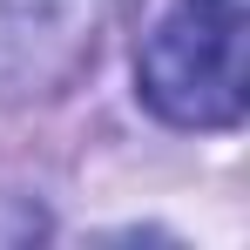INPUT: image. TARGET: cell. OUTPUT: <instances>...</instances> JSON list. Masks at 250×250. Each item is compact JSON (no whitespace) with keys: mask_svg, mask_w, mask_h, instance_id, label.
Instances as JSON below:
<instances>
[{"mask_svg":"<svg viewBox=\"0 0 250 250\" xmlns=\"http://www.w3.org/2000/svg\"><path fill=\"white\" fill-rule=\"evenodd\" d=\"M142 102L176 128H230L244 115V0H176L135 54Z\"/></svg>","mask_w":250,"mask_h":250,"instance_id":"cell-1","label":"cell"},{"mask_svg":"<svg viewBox=\"0 0 250 250\" xmlns=\"http://www.w3.org/2000/svg\"><path fill=\"white\" fill-rule=\"evenodd\" d=\"M128 0H0V95H54L95 61V41Z\"/></svg>","mask_w":250,"mask_h":250,"instance_id":"cell-2","label":"cell"}]
</instances>
